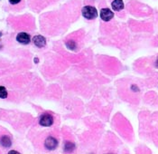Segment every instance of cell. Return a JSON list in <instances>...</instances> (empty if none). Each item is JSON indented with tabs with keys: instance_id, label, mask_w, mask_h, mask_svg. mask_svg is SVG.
Returning a JSON list of instances; mask_svg holds the SVG:
<instances>
[{
	"instance_id": "6da1fadb",
	"label": "cell",
	"mask_w": 158,
	"mask_h": 154,
	"mask_svg": "<svg viewBox=\"0 0 158 154\" xmlns=\"http://www.w3.org/2000/svg\"><path fill=\"white\" fill-rule=\"evenodd\" d=\"M81 13L82 16H84V18L88 19V20H93L95 18H97L98 16V11L96 9V7L92 6V5H86L81 9Z\"/></svg>"
},
{
	"instance_id": "7a4b0ae2",
	"label": "cell",
	"mask_w": 158,
	"mask_h": 154,
	"mask_svg": "<svg viewBox=\"0 0 158 154\" xmlns=\"http://www.w3.org/2000/svg\"><path fill=\"white\" fill-rule=\"evenodd\" d=\"M39 123L41 126H43V127L52 126L53 123V117L50 114H43L40 116Z\"/></svg>"
},
{
	"instance_id": "3957f363",
	"label": "cell",
	"mask_w": 158,
	"mask_h": 154,
	"mask_svg": "<svg viewBox=\"0 0 158 154\" xmlns=\"http://www.w3.org/2000/svg\"><path fill=\"white\" fill-rule=\"evenodd\" d=\"M100 18L105 21V22H109L110 21L113 17H114V13L109 9V8H102L100 10Z\"/></svg>"
},
{
	"instance_id": "277c9868",
	"label": "cell",
	"mask_w": 158,
	"mask_h": 154,
	"mask_svg": "<svg viewBox=\"0 0 158 154\" xmlns=\"http://www.w3.org/2000/svg\"><path fill=\"white\" fill-rule=\"evenodd\" d=\"M44 146H45V148H46L47 150L52 151V150H54V149L58 146V142H57V140H56L55 138L50 136V137H48V138L45 140V142H44Z\"/></svg>"
},
{
	"instance_id": "5b68a950",
	"label": "cell",
	"mask_w": 158,
	"mask_h": 154,
	"mask_svg": "<svg viewBox=\"0 0 158 154\" xmlns=\"http://www.w3.org/2000/svg\"><path fill=\"white\" fill-rule=\"evenodd\" d=\"M16 40L17 42H19L20 44H28L31 42V37L27 33L25 32H21L16 36Z\"/></svg>"
},
{
	"instance_id": "8992f818",
	"label": "cell",
	"mask_w": 158,
	"mask_h": 154,
	"mask_svg": "<svg viewBox=\"0 0 158 154\" xmlns=\"http://www.w3.org/2000/svg\"><path fill=\"white\" fill-rule=\"evenodd\" d=\"M33 42L34 44L39 47V48H42V47H44L46 45V39L44 38L42 36H35L34 38H33Z\"/></svg>"
},
{
	"instance_id": "52a82bcc",
	"label": "cell",
	"mask_w": 158,
	"mask_h": 154,
	"mask_svg": "<svg viewBox=\"0 0 158 154\" xmlns=\"http://www.w3.org/2000/svg\"><path fill=\"white\" fill-rule=\"evenodd\" d=\"M0 144L5 147V148H9L11 145H12V142H11V139L6 136V135H4L0 138Z\"/></svg>"
},
{
	"instance_id": "ba28073f",
	"label": "cell",
	"mask_w": 158,
	"mask_h": 154,
	"mask_svg": "<svg viewBox=\"0 0 158 154\" xmlns=\"http://www.w3.org/2000/svg\"><path fill=\"white\" fill-rule=\"evenodd\" d=\"M111 6L114 11H120L124 8V2L123 0H114L111 3Z\"/></svg>"
},
{
	"instance_id": "9c48e42d",
	"label": "cell",
	"mask_w": 158,
	"mask_h": 154,
	"mask_svg": "<svg viewBox=\"0 0 158 154\" xmlns=\"http://www.w3.org/2000/svg\"><path fill=\"white\" fill-rule=\"evenodd\" d=\"M7 91L5 89V87L4 86H0V98L1 99H5L7 97Z\"/></svg>"
},
{
	"instance_id": "30bf717a",
	"label": "cell",
	"mask_w": 158,
	"mask_h": 154,
	"mask_svg": "<svg viewBox=\"0 0 158 154\" xmlns=\"http://www.w3.org/2000/svg\"><path fill=\"white\" fill-rule=\"evenodd\" d=\"M66 46H67L69 49H71V50H75L76 47H77V44H76V43H75L74 41L70 40V41H68V42L66 43Z\"/></svg>"
},
{
	"instance_id": "8fae6325",
	"label": "cell",
	"mask_w": 158,
	"mask_h": 154,
	"mask_svg": "<svg viewBox=\"0 0 158 154\" xmlns=\"http://www.w3.org/2000/svg\"><path fill=\"white\" fill-rule=\"evenodd\" d=\"M21 0H9V3L12 4V5H16L18 3H20Z\"/></svg>"
},
{
	"instance_id": "7c38bea8",
	"label": "cell",
	"mask_w": 158,
	"mask_h": 154,
	"mask_svg": "<svg viewBox=\"0 0 158 154\" xmlns=\"http://www.w3.org/2000/svg\"><path fill=\"white\" fill-rule=\"evenodd\" d=\"M9 153H18L17 152H15V151H11V152H9Z\"/></svg>"
},
{
	"instance_id": "4fadbf2b",
	"label": "cell",
	"mask_w": 158,
	"mask_h": 154,
	"mask_svg": "<svg viewBox=\"0 0 158 154\" xmlns=\"http://www.w3.org/2000/svg\"><path fill=\"white\" fill-rule=\"evenodd\" d=\"M35 63H38V59L37 58H35Z\"/></svg>"
},
{
	"instance_id": "5bb4252c",
	"label": "cell",
	"mask_w": 158,
	"mask_h": 154,
	"mask_svg": "<svg viewBox=\"0 0 158 154\" xmlns=\"http://www.w3.org/2000/svg\"><path fill=\"white\" fill-rule=\"evenodd\" d=\"M156 66L158 67V59H157V61H156Z\"/></svg>"
},
{
	"instance_id": "9a60e30c",
	"label": "cell",
	"mask_w": 158,
	"mask_h": 154,
	"mask_svg": "<svg viewBox=\"0 0 158 154\" xmlns=\"http://www.w3.org/2000/svg\"><path fill=\"white\" fill-rule=\"evenodd\" d=\"M2 37V32H0V37Z\"/></svg>"
}]
</instances>
